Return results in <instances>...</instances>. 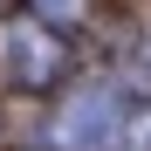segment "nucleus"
Here are the masks:
<instances>
[{
	"instance_id": "f257e3e1",
	"label": "nucleus",
	"mask_w": 151,
	"mask_h": 151,
	"mask_svg": "<svg viewBox=\"0 0 151 151\" xmlns=\"http://www.w3.org/2000/svg\"><path fill=\"white\" fill-rule=\"evenodd\" d=\"M124 117H131V110L117 103V83H83L55 110V144L62 151H117Z\"/></svg>"
},
{
	"instance_id": "f03ea898",
	"label": "nucleus",
	"mask_w": 151,
	"mask_h": 151,
	"mask_svg": "<svg viewBox=\"0 0 151 151\" xmlns=\"http://www.w3.org/2000/svg\"><path fill=\"white\" fill-rule=\"evenodd\" d=\"M62 55L69 48L41 28V21H21V28H7V76H14V89H48L62 76Z\"/></svg>"
},
{
	"instance_id": "7ed1b4c3",
	"label": "nucleus",
	"mask_w": 151,
	"mask_h": 151,
	"mask_svg": "<svg viewBox=\"0 0 151 151\" xmlns=\"http://www.w3.org/2000/svg\"><path fill=\"white\" fill-rule=\"evenodd\" d=\"M117 151H151V103L124 117V137H117Z\"/></svg>"
},
{
	"instance_id": "20e7f679",
	"label": "nucleus",
	"mask_w": 151,
	"mask_h": 151,
	"mask_svg": "<svg viewBox=\"0 0 151 151\" xmlns=\"http://www.w3.org/2000/svg\"><path fill=\"white\" fill-rule=\"evenodd\" d=\"M137 62H144V69H151V41H144V55H137Z\"/></svg>"
}]
</instances>
